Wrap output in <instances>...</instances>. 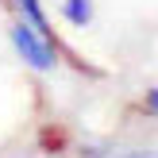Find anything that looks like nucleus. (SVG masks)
<instances>
[{
    "label": "nucleus",
    "instance_id": "nucleus-1",
    "mask_svg": "<svg viewBox=\"0 0 158 158\" xmlns=\"http://www.w3.org/2000/svg\"><path fill=\"white\" fill-rule=\"evenodd\" d=\"M8 39H12L15 54H19L35 73H50V69L58 66V43H54V35L31 27L27 19H15L12 31H8Z\"/></svg>",
    "mask_w": 158,
    "mask_h": 158
},
{
    "label": "nucleus",
    "instance_id": "nucleus-2",
    "mask_svg": "<svg viewBox=\"0 0 158 158\" xmlns=\"http://www.w3.org/2000/svg\"><path fill=\"white\" fill-rule=\"evenodd\" d=\"M12 4H15V12H19V19H27L31 27L54 35V31H50V19H46V12H43V4H39V0H12Z\"/></svg>",
    "mask_w": 158,
    "mask_h": 158
},
{
    "label": "nucleus",
    "instance_id": "nucleus-3",
    "mask_svg": "<svg viewBox=\"0 0 158 158\" xmlns=\"http://www.w3.org/2000/svg\"><path fill=\"white\" fill-rule=\"evenodd\" d=\"M62 15L73 27H89L93 23V0H62Z\"/></svg>",
    "mask_w": 158,
    "mask_h": 158
},
{
    "label": "nucleus",
    "instance_id": "nucleus-4",
    "mask_svg": "<svg viewBox=\"0 0 158 158\" xmlns=\"http://www.w3.org/2000/svg\"><path fill=\"white\" fill-rule=\"evenodd\" d=\"M147 108L158 116V89H151V93H147Z\"/></svg>",
    "mask_w": 158,
    "mask_h": 158
},
{
    "label": "nucleus",
    "instance_id": "nucleus-5",
    "mask_svg": "<svg viewBox=\"0 0 158 158\" xmlns=\"http://www.w3.org/2000/svg\"><path fill=\"white\" fill-rule=\"evenodd\" d=\"M123 158H158L154 151H135V154H123Z\"/></svg>",
    "mask_w": 158,
    "mask_h": 158
}]
</instances>
